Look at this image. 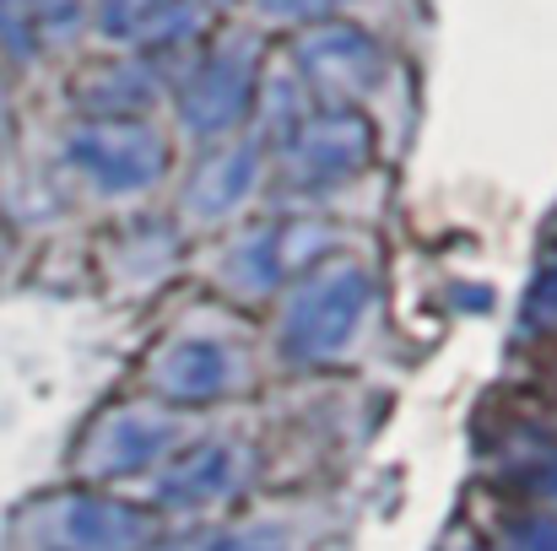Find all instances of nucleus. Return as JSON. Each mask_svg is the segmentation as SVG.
<instances>
[{"label":"nucleus","mask_w":557,"mask_h":551,"mask_svg":"<svg viewBox=\"0 0 557 551\" xmlns=\"http://www.w3.org/2000/svg\"><path fill=\"white\" fill-rule=\"evenodd\" d=\"M373 309V276L363 265H325L309 281H298V292L282 309V358L293 363H331L336 352H347L358 341V330L369 325Z\"/></svg>","instance_id":"nucleus-1"},{"label":"nucleus","mask_w":557,"mask_h":551,"mask_svg":"<svg viewBox=\"0 0 557 551\" xmlns=\"http://www.w3.org/2000/svg\"><path fill=\"white\" fill-rule=\"evenodd\" d=\"M158 514L103 492L44 498L22 519V551H152Z\"/></svg>","instance_id":"nucleus-2"},{"label":"nucleus","mask_w":557,"mask_h":551,"mask_svg":"<svg viewBox=\"0 0 557 551\" xmlns=\"http://www.w3.org/2000/svg\"><path fill=\"white\" fill-rule=\"evenodd\" d=\"M71 168H82L103 195H141L163 179L169 147L141 120H87L65 141Z\"/></svg>","instance_id":"nucleus-3"},{"label":"nucleus","mask_w":557,"mask_h":551,"mask_svg":"<svg viewBox=\"0 0 557 551\" xmlns=\"http://www.w3.org/2000/svg\"><path fill=\"white\" fill-rule=\"evenodd\" d=\"M369 163H373V125L358 109H325L314 120H298L287 130V147H282V174L304 195H320V189L358 179Z\"/></svg>","instance_id":"nucleus-4"},{"label":"nucleus","mask_w":557,"mask_h":551,"mask_svg":"<svg viewBox=\"0 0 557 551\" xmlns=\"http://www.w3.org/2000/svg\"><path fill=\"white\" fill-rule=\"evenodd\" d=\"M255 87H260V49L249 38H233L222 49H211L195 76L185 82L180 92V120H185L189 136H227L249 103H255Z\"/></svg>","instance_id":"nucleus-5"},{"label":"nucleus","mask_w":557,"mask_h":551,"mask_svg":"<svg viewBox=\"0 0 557 551\" xmlns=\"http://www.w3.org/2000/svg\"><path fill=\"white\" fill-rule=\"evenodd\" d=\"M298 71L304 82L325 98V109H352L363 92L379 87L384 76V49L379 38H369L363 27L347 22H325L298 43Z\"/></svg>","instance_id":"nucleus-6"},{"label":"nucleus","mask_w":557,"mask_h":551,"mask_svg":"<svg viewBox=\"0 0 557 551\" xmlns=\"http://www.w3.org/2000/svg\"><path fill=\"white\" fill-rule=\"evenodd\" d=\"M255 460L244 443L233 438H206V443H189V449H174L152 481V498L158 509H180V514H195V509H216L227 503L233 492H244Z\"/></svg>","instance_id":"nucleus-7"},{"label":"nucleus","mask_w":557,"mask_h":551,"mask_svg":"<svg viewBox=\"0 0 557 551\" xmlns=\"http://www.w3.org/2000/svg\"><path fill=\"white\" fill-rule=\"evenodd\" d=\"M244 384V358L233 341L189 330L180 341L163 347V358L152 363V389L169 405H211L222 395H233Z\"/></svg>","instance_id":"nucleus-8"},{"label":"nucleus","mask_w":557,"mask_h":551,"mask_svg":"<svg viewBox=\"0 0 557 551\" xmlns=\"http://www.w3.org/2000/svg\"><path fill=\"white\" fill-rule=\"evenodd\" d=\"M180 449V416L158 411V405H125L114 416L98 422V433L87 438V471L92 476H136L152 471L158 460H169Z\"/></svg>","instance_id":"nucleus-9"},{"label":"nucleus","mask_w":557,"mask_h":551,"mask_svg":"<svg viewBox=\"0 0 557 551\" xmlns=\"http://www.w3.org/2000/svg\"><path fill=\"white\" fill-rule=\"evenodd\" d=\"M325 249H331V233L320 222H271L227 254V281L238 292H271L287 276L320 265Z\"/></svg>","instance_id":"nucleus-10"},{"label":"nucleus","mask_w":557,"mask_h":551,"mask_svg":"<svg viewBox=\"0 0 557 551\" xmlns=\"http://www.w3.org/2000/svg\"><path fill=\"white\" fill-rule=\"evenodd\" d=\"M255 179H260V147L255 141L222 147V152H211L195 168V179L185 189V205L195 216H227V211H238L249 200Z\"/></svg>","instance_id":"nucleus-11"},{"label":"nucleus","mask_w":557,"mask_h":551,"mask_svg":"<svg viewBox=\"0 0 557 551\" xmlns=\"http://www.w3.org/2000/svg\"><path fill=\"white\" fill-rule=\"evenodd\" d=\"M98 27L114 43H163L185 27V0H98Z\"/></svg>","instance_id":"nucleus-12"},{"label":"nucleus","mask_w":557,"mask_h":551,"mask_svg":"<svg viewBox=\"0 0 557 551\" xmlns=\"http://www.w3.org/2000/svg\"><path fill=\"white\" fill-rule=\"evenodd\" d=\"M158 98V76L136 60H120V65H103L92 71V82L82 87V103L92 109V120H131L136 109H147Z\"/></svg>","instance_id":"nucleus-13"},{"label":"nucleus","mask_w":557,"mask_h":551,"mask_svg":"<svg viewBox=\"0 0 557 551\" xmlns=\"http://www.w3.org/2000/svg\"><path fill=\"white\" fill-rule=\"evenodd\" d=\"M163 551H293L282 525H249V530H222V536H195V541H174Z\"/></svg>","instance_id":"nucleus-14"},{"label":"nucleus","mask_w":557,"mask_h":551,"mask_svg":"<svg viewBox=\"0 0 557 551\" xmlns=\"http://www.w3.org/2000/svg\"><path fill=\"white\" fill-rule=\"evenodd\" d=\"M0 43L22 60L33 54V33H27V0H0Z\"/></svg>","instance_id":"nucleus-15"},{"label":"nucleus","mask_w":557,"mask_h":551,"mask_svg":"<svg viewBox=\"0 0 557 551\" xmlns=\"http://www.w3.org/2000/svg\"><path fill=\"white\" fill-rule=\"evenodd\" d=\"M336 5H347V0H260V11L271 22H325Z\"/></svg>","instance_id":"nucleus-16"},{"label":"nucleus","mask_w":557,"mask_h":551,"mask_svg":"<svg viewBox=\"0 0 557 551\" xmlns=\"http://www.w3.org/2000/svg\"><path fill=\"white\" fill-rule=\"evenodd\" d=\"M520 551H557V514L531 519V525L520 530Z\"/></svg>","instance_id":"nucleus-17"},{"label":"nucleus","mask_w":557,"mask_h":551,"mask_svg":"<svg viewBox=\"0 0 557 551\" xmlns=\"http://www.w3.org/2000/svg\"><path fill=\"white\" fill-rule=\"evenodd\" d=\"M195 5H233V0H195Z\"/></svg>","instance_id":"nucleus-18"},{"label":"nucleus","mask_w":557,"mask_h":551,"mask_svg":"<svg viewBox=\"0 0 557 551\" xmlns=\"http://www.w3.org/2000/svg\"><path fill=\"white\" fill-rule=\"evenodd\" d=\"M0 136H5V109H0Z\"/></svg>","instance_id":"nucleus-19"}]
</instances>
